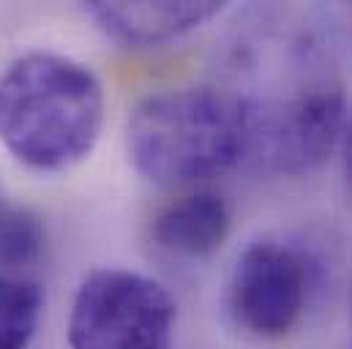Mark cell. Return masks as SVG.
<instances>
[{
	"mask_svg": "<svg viewBox=\"0 0 352 349\" xmlns=\"http://www.w3.org/2000/svg\"><path fill=\"white\" fill-rule=\"evenodd\" d=\"M246 156L273 174L317 170L344 126V80L325 41L289 14L263 11L227 52V85Z\"/></svg>",
	"mask_w": 352,
	"mask_h": 349,
	"instance_id": "1",
	"label": "cell"
},
{
	"mask_svg": "<svg viewBox=\"0 0 352 349\" xmlns=\"http://www.w3.org/2000/svg\"><path fill=\"white\" fill-rule=\"evenodd\" d=\"M104 87L85 63L36 49L0 74V145L25 167L63 172L96 148Z\"/></svg>",
	"mask_w": 352,
	"mask_h": 349,
	"instance_id": "2",
	"label": "cell"
},
{
	"mask_svg": "<svg viewBox=\"0 0 352 349\" xmlns=\"http://www.w3.org/2000/svg\"><path fill=\"white\" fill-rule=\"evenodd\" d=\"M134 170L159 185H191L246 156L243 126L221 87H173L142 98L126 120Z\"/></svg>",
	"mask_w": 352,
	"mask_h": 349,
	"instance_id": "3",
	"label": "cell"
},
{
	"mask_svg": "<svg viewBox=\"0 0 352 349\" xmlns=\"http://www.w3.org/2000/svg\"><path fill=\"white\" fill-rule=\"evenodd\" d=\"M177 303L164 284L126 267L90 270L69 311V349H170Z\"/></svg>",
	"mask_w": 352,
	"mask_h": 349,
	"instance_id": "4",
	"label": "cell"
},
{
	"mask_svg": "<svg viewBox=\"0 0 352 349\" xmlns=\"http://www.w3.org/2000/svg\"><path fill=\"white\" fill-rule=\"evenodd\" d=\"M309 300V260L289 243L254 240L232 264L227 308L238 328L265 341L295 330Z\"/></svg>",
	"mask_w": 352,
	"mask_h": 349,
	"instance_id": "5",
	"label": "cell"
},
{
	"mask_svg": "<svg viewBox=\"0 0 352 349\" xmlns=\"http://www.w3.org/2000/svg\"><path fill=\"white\" fill-rule=\"evenodd\" d=\"M96 27L126 47H156L180 38L224 11L216 0H164V3H109L90 0L82 5Z\"/></svg>",
	"mask_w": 352,
	"mask_h": 349,
	"instance_id": "6",
	"label": "cell"
},
{
	"mask_svg": "<svg viewBox=\"0 0 352 349\" xmlns=\"http://www.w3.org/2000/svg\"><path fill=\"white\" fill-rule=\"evenodd\" d=\"M232 229V210L216 191L183 194L156 210L151 221L153 243L183 260H205L216 254Z\"/></svg>",
	"mask_w": 352,
	"mask_h": 349,
	"instance_id": "7",
	"label": "cell"
},
{
	"mask_svg": "<svg viewBox=\"0 0 352 349\" xmlns=\"http://www.w3.org/2000/svg\"><path fill=\"white\" fill-rule=\"evenodd\" d=\"M38 284L0 273V349H28L41 319Z\"/></svg>",
	"mask_w": 352,
	"mask_h": 349,
	"instance_id": "8",
	"label": "cell"
},
{
	"mask_svg": "<svg viewBox=\"0 0 352 349\" xmlns=\"http://www.w3.org/2000/svg\"><path fill=\"white\" fill-rule=\"evenodd\" d=\"M44 246L41 221L25 207L0 210V267L28 264Z\"/></svg>",
	"mask_w": 352,
	"mask_h": 349,
	"instance_id": "9",
	"label": "cell"
},
{
	"mask_svg": "<svg viewBox=\"0 0 352 349\" xmlns=\"http://www.w3.org/2000/svg\"><path fill=\"white\" fill-rule=\"evenodd\" d=\"M344 177H347V185L352 191V123L347 131V145H344Z\"/></svg>",
	"mask_w": 352,
	"mask_h": 349,
	"instance_id": "10",
	"label": "cell"
}]
</instances>
